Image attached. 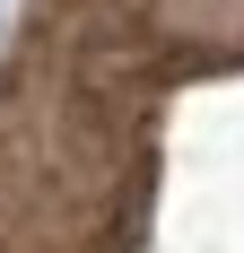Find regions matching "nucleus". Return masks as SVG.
I'll return each instance as SVG.
<instances>
[{"instance_id": "1", "label": "nucleus", "mask_w": 244, "mask_h": 253, "mask_svg": "<svg viewBox=\"0 0 244 253\" xmlns=\"http://www.w3.org/2000/svg\"><path fill=\"white\" fill-rule=\"evenodd\" d=\"M157 79L96 70L26 35L0 70V253H131L148 218Z\"/></svg>"}, {"instance_id": "2", "label": "nucleus", "mask_w": 244, "mask_h": 253, "mask_svg": "<svg viewBox=\"0 0 244 253\" xmlns=\"http://www.w3.org/2000/svg\"><path fill=\"white\" fill-rule=\"evenodd\" d=\"M140 9L174 61H201V52L236 61L244 52V0H140Z\"/></svg>"}]
</instances>
